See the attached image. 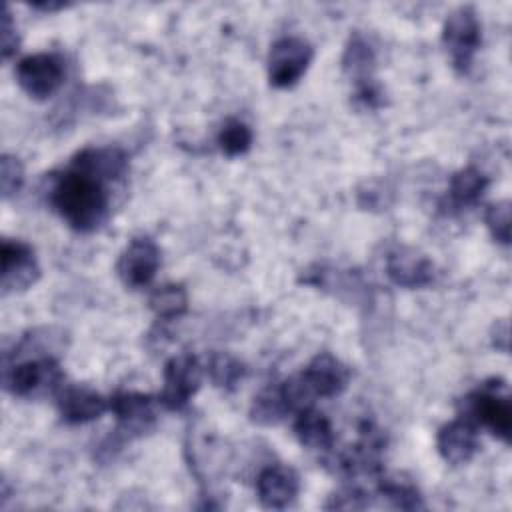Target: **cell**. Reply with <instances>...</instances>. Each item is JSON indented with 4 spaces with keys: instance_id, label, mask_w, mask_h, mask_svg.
<instances>
[{
    "instance_id": "6da1fadb",
    "label": "cell",
    "mask_w": 512,
    "mask_h": 512,
    "mask_svg": "<svg viewBox=\"0 0 512 512\" xmlns=\"http://www.w3.org/2000/svg\"><path fill=\"white\" fill-rule=\"evenodd\" d=\"M50 202L74 230L92 232L104 224L110 198L102 180L72 168L54 180Z\"/></svg>"
},
{
    "instance_id": "7a4b0ae2",
    "label": "cell",
    "mask_w": 512,
    "mask_h": 512,
    "mask_svg": "<svg viewBox=\"0 0 512 512\" xmlns=\"http://www.w3.org/2000/svg\"><path fill=\"white\" fill-rule=\"evenodd\" d=\"M64 384V374L52 356L4 358V388L20 398L56 394Z\"/></svg>"
},
{
    "instance_id": "3957f363",
    "label": "cell",
    "mask_w": 512,
    "mask_h": 512,
    "mask_svg": "<svg viewBox=\"0 0 512 512\" xmlns=\"http://www.w3.org/2000/svg\"><path fill=\"white\" fill-rule=\"evenodd\" d=\"M466 412L484 428H488L494 436L504 442L510 440L512 432V404L508 398V390L504 382H484L478 390L466 396L464 400Z\"/></svg>"
},
{
    "instance_id": "277c9868",
    "label": "cell",
    "mask_w": 512,
    "mask_h": 512,
    "mask_svg": "<svg viewBox=\"0 0 512 512\" xmlns=\"http://www.w3.org/2000/svg\"><path fill=\"white\" fill-rule=\"evenodd\" d=\"M442 40L450 54L452 66L466 74L472 66L474 54L480 48V20L472 6H458L448 14L442 28Z\"/></svg>"
},
{
    "instance_id": "5b68a950",
    "label": "cell",
    "mask_w": 512,
    "mask_h": 512,
    "mask_svg": "<svg viewBox=\"0 0 512 512\" xmlns=\"http://www.w3.org/2000/svg\"><path fill=\"white\" fill-rule=\"evenodd\" d=\"M108 410L114 412L118 426L110 436L114 448H120L126 440L142 436L156 422L154 398L140 392H116L108 400Z\"/></svg>"
},
{
    "instance_id": "8992f818",
    "label": "cell",
    "mask_w": 512,
    "mask_h": 512,
    "mask_svg": "<svg viewBox=\"0 0 512 512\" xmlns=\"http://www.w3.org/2000/svg\"><path fill=\"white\" fill-rule=\"evenodd\" d=\"M312 46L298 36L278 38L268 52V80L276 88L294 86L312 62Z\"/></svg>"
},
{
    "instance_id": "52a82bcc",
    "label": "cell",
    "mask_w": 512,
    "mask_h": 512,
    "mask_svg": "<svg viewBox=\"0 0 512 512\" xmlns=\"http://www.w3.org/2000/svg\"><path fill=\"white\" fill-rule=\"evenodd\" d=\"M202 382V364L192 354L172 356L164 366V386L158 402L168 410H182Z\"/></svg>"
},
{
    "instance_id": "ba28073f",
    "label": "cell",
    "mask_w": 512,
    "mask_h": 512,
    "mask_svg": "<svg viewBox=\"0 0 512 512\" xmlns=\"http://www.w3.org/2000/svg\"><path fill=\"white\" fill-rule=\"evenodd\" d=\"M14 72L20 88L36 100H44L52 96L64 82V74H66L62 58L48 52L24 56L16 64Z\"/></svg>"
},
{
    "instance_id": "9c48e42d",
    "label": "cell",
    "mask_w": 512,
    "mask_h": 512,
    "mask_svg": "<svg viewBox=\"0 0 512 512\" xmlns=\"http://www.w3.org/2000/svg\"><path fill=\"white\" fill-rule=\"evenodd\" d=\"M160 266V250L150 238H134L130 244L122 250L118 262H116V272L122 280L124 286L138 290L144 288L152 282Z\"/></svg>"
},
{
    "instance_id": "30bf717a",
    "label": "cell",
    "mask_w": 512,
    "mask_h": 512,
    "mask_svg": "<svg viewBox=\"0 0 512 512\" xmlns=\"http://www.w3.org/2000/svg\"><path fill=\"white\" fill-rule=\"evenodd\" d=\"M2 294L30 288L40 278V266L34 250L20 240H2Z\"/></svg>"
},
{
    "instance_id": "8fae6325",
    "label": "cell",
    "mask_w": 512,
    "mask_h": 512,
    "mask_svg": "<svg viewBox=\"0 0 512 512\" xmlns=\"http://www.w3.org/2000/svg\"><path fill=\"white\" fill-rule=\"evenodd\" d=\"M314 398L338 396L350 380V370L330 352L316 354L310 364L300 372Z\"/></svg>"
},
{
    "instance_id": "7c38bea8",
    "label": "cell",
    "mask_w": 512,
    "mask_h": 512,
    "mask_svg": "<svg viewBox=\"0 0 512 512\" xmlns=\"http://www.w3.org/2000/svg\"><path fill=\"white\" fill-rule=\"evenodd\" d=\"M298 490L300 478L290 466L270 464L256 478V494L264 508H286L298 496Z\"/></svg>"
},
{
    "instance_id": "4fadbf2b",
    "label": "cell",
    "mask_w": 512,
    "mask_h": 512,
    "mask_svg": "<svg viewBox=\"0 0 512 512\" xmlns=\"http://www.w3.org/2000/svg\"><path fill=\"white\" fill-rule=\"evenodd\" d=\"M56 406L64 422L84 424L96 420L108 410V400L80 384H62L56 392Z\"/></svg>"
},
{
    "instance_id": "5bb4252c",
    "label": "cell",
    "mask_w": 512,
    "mask_h": 512,
    "mask_svg": "<svg viewBox=\"0 0 512 512\" xmlns=\"http://www.w3.org/2000/svg\"><path fill=\"white\" fill-rule=\"evenodd\" d=\"M386 274L396 286L422 288L432 282L434 266L414 248L398 246L386 258Z\"/></svg>"
},
{
    "instance_id": "9a60e30c",
    "label": "cell",
    "mask_w": 512,
    "mask_h": 512,
    "mask_svg": "<svg viewBox=\"0 0 512 512\" xmlns=\"http://www.w3.org/2000/svg\"><path fill=\"white\" fill-rule=\"evenodd\" d=\"M438 454L454 466L466 464L478 450V432L472 422L458 418L444 424L436 436Z\"/></svg>"
},
{
    "instance_id": "2e32d148",
    "label": "cell",
    "mask_w": 512,
    "mask_h": 512,
    "mask_svg": "<svg viewBox=\"0 0 512 512\" xmlns=\"http://www.w3.org/2000/svg\"><path fill=\"white\" fill-rule=\"evenodd\" d=\"M72 168L86 172L106 184L118 180L126 172L128 160L126 154L116 146H90L74 156Z\"/></svg>"
},
{
    "instance_id": "e0dca14e",
    "label": "cell",
    "mask_w": 512,
    "mask_h": 512,
    "mask_svg": "<svg viewBox=\"0 0 512 512\" xmlns=\"http://www.w3.org/2000/svg\"><path fill=\"white\" fill-rule=\"evenodd\" d=\"M294 434L308 450H330L336 440L328 416L318 412L314 406L296 412Z\"/></svg>"
},
{
    "instance_id": "ac0fdd59",
    "label": "cell",
    "mask_w": 512,
    "mask_h": 512,
    "mask_svg": "<svg viewBox=\"0 0 512 512\" xmlns=\"http://www.w3.org/2000/svg\"><path fill=\"white\" fill-rule=\"evenodd\" d=\"M374 66H376V56H374L372 46L368 44V40L360 32H354L348 38V44H346L344 54H342L344 74L358 88V86L374 82V78H372Z\"/></svg>"
},
{
    "instance_id": "d6986e66",
    "label": "cell",
    "mask_w": 512,
    "mask_h": 512,
    "mask_svg": "<svg viewBox=\"0 0 512 512\" xmlns=\"http://www.w3.org/2000/svg\"><path fill=\"white\" fill-rule=\"evenodd\" d=\"M486 188H488V178L476 166H466L450 178V188H448L450 204L456 208L472 206L482 198Z\"/></svg>"
},
{
    "instance_id": "ffe728a7",
    "label": "cell",
    "mask_w": 512,
    "mask_h": 512,
    "mask_svg": "<svg viewBox=\"0 0 512 512\" xmlns=\"http://www.w3.org/2000/svg\"><path fill=\"white\" fill-rule=\"evenodd\" d=\"M148 304L158 318L174 320L186 312L188 296L180 284H164L150 294Z\"/></svg>"
},
{
    "instance_id": "44dd1931",
    "label": "cell",
    "mask_w": 512,
    "mask_h": 512,
    "mask_svg": "<svg viewBox=\"0 0 512 512\" xmlns=\"http://www.w3.org/2000/svg\"><path fill=\"white\" fill-rule=\"evenodd\" d=\"M206 370L210 374V380L222 390H234L246 374L244 364L226 352H214L208 358Z\"/></svg>"
},
{
    "instance_id": "7402d4cb",
    "label": "cell",
    "mask_w": 512,
    "mask_h": 512,
    "mask_svg": "<svg viewBox=\"0 0 512 512\" xmlns=\"http://www.w3.org/2000/svg\"><path fill=\"white\" fill-rule=\"evenodd\" d=\"M288 414V408H286V402L282 398V392H280V386H268L264 388L252 402V408H250V416L256 424H264V426H270V424H278L284 416Z\"/></svg>"
},
{
    "instance_id": "603a6c76",
    "label": "cell",
    "mask_w": 512,
    "mask_h": 512,
    "mask_svg": "<svg viewBox=\"0 0 512 512\" xmlns=\"http://www.w3.org/2000/svg\"><path fill=\"white\" fill-rule=\"evenodd\" d=\"M378 494L386 498L394 508L402 510H416L422 508V498L416 486L408 480L400 478H380L378 482Z\"/></svg>"
},
{
    "instance_id": "cb8c5ba5",
    "label": "cell",
    "mask_w": 512,
    "mask_h": 512,
    "mask_svg": "<svg viewBox=\"0 0 512 512\" xmlns=\"http://www.w3.org/2000/svg\"><path fill=\"white\" fill-rule=\"evenodd\" d=\"M216 142H218V148L226 156H240V154L248 152L252 146V130L242 120L228 118L220 126Z\"/></svg>"
},
{
    "instance_id": "d4e9b609",
    "label": "cell",
    "mask_w": 512,
    "mask_h": 512,
    "mask_svg": "<svg viewBox=\"0 0 512 512\" xmlns=\"http://www.w3.org/2000/svg\"><path fill=\"white\" fill-rule=\"evenodd\" d=\"M484 222H486L494 240H498L500 244L510 242V202L508 200H500V202L490 204L486 208Z\"/></svg>"
},
{
    "instance_id": "484cf974",
    "label": "cell",
    "mask_w": 512,
    "mask_h": 512,
    "mask_svg": "<svg viewBox=\"0 0 512 512\" xmlns=\"http://www.w3.org/2000/svg\"><path fill=\"white\" fill-rule=\"evenodd\" d=\"M24 182V168L22 162L12 156V154H4L2 162H0V188H2V198L8 200L10 196H14Z\"/></svg>"
},
{
    "instance_id": "4316f807",
    "label": "cell",
    "mask_w": 512,
    "mask_h": 512,
    "mask_svg": "<svg viewBox=\"0 0 512 512\" xmlns=\"http://www.w3.org/2000/svg\"><path fill=\"white\" fill-rule=\"evenodd\" d=\"M366 506H368V500H366L364 492H360L356 488H348V490H342V492L330 496V502L326 504V508H338V510H360Z\"/></svg>"
},
{
    "instance_id": "83f0119b",
    "label": "cell",
    "mask_w": 512,
    "mask_h": 512,
    "mask_svg": "<svg viewBox=\"0 0 512 512\" xmlns=\"http://www.w3.org/2000/svg\"><path fill=\"white\" fill-rule=\"evenodd\" d=\"M2 58L8 60L12 54L18 50V34H16V24L12 20L10 8L4 6V16H2Z\"/></svg>"
},
{
    "instance_id": "f1b7e54d",
    "label": "cell",
    "mask_w": 512,
    "mask_h": 512,
    "mask_svg": "<svg viewBox=\"0 0 512 512\" xmlns=\"http://www.w3.org/2000/svg\"><path fill=\"white\" fill-rule=\"evenodd\" d=\"M30 6L38 8V10H44V12H54V10H60V8H64L68 4L66 2H32Z\"/></svg>"
}]
</instances>
